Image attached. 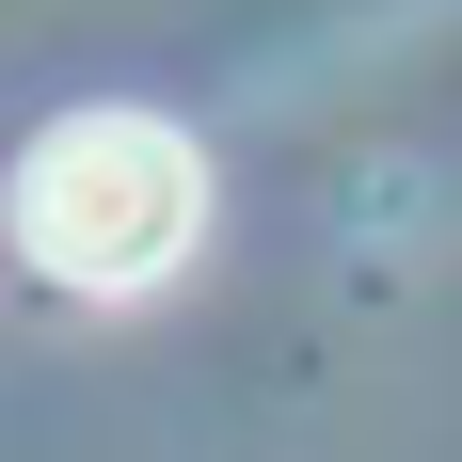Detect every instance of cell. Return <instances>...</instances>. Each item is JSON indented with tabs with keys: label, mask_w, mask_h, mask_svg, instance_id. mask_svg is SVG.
Segmentation results:
<instances>
[{
	"label": "cell",
	"mask_w": 462,
	"mask_h": 462,
	"mask_svg": "<svg viewBox=\"0 0 462 462\" xmlns=\"http://www.w3.org/2000/svg\"><path fill=\"white\" fill-rule=\"evenodd\" d=\"M0 224L32 255L48 287H80V303H143V287L191 272V239H208V143L176 112H128V96H96V112H48L16 143V176H0Z\"/></svg>",
	"instance_id": "obj_1"
}]
</instances>
